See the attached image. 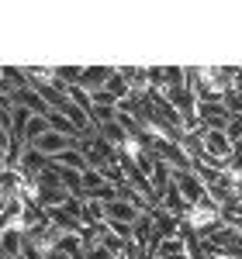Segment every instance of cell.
Instances as JSON below:
<instances>
[{"label":"cell","mask_w":242,"mask_h":259,"mask_svg":"<svg viewBox=\"0 0 242 259\" xmlns=\"http://www.w3.org/2000/svg\"><path fill=\"white\" fill-rule=\"evenodd\" d=\"M173 187L180 190V197L194 207V204H201L208 197V190H204V180L194 173V169H173Z\"/></svg>","instance_id":"1"},{"label":"cell","mask_w":242,"mask_h":259,"mask_svg":"<svg viewBox=\"0 0 242 259\" xmlns=\"http://www.w3.org/2000/svg\"><path fill=\"white\" fill-rule=\"evenodd\" d=\"M201 142H204V156H211V159H218L228 169V162H232V142L225 132H201Z\"/></svg>","instance_id":"2"},{"label":"cell","mask_w":242,"mask_h":259,"mask_svg":"<svg viewBox=\"0 0 242 259\" xmlns=\"http://www.w3.org/2000/svg\"><path fill=\"white\" fill-rule=\"evenodd\" d=\"M114 69L118 66H83V73H80V90H87V94H97V90H104L107 87V80L114 76Z\"/></svg>","instance_id":"3"},{"label":"cell","mask_w":242,"mask_h":259,"mask_svg":"<svg viewBox=\"0 0 242 259\" xmlns=\"http://www.w3.org/2000/svg\"><path fill=\"white\" fill-rule=\"evenodd\" d=\"M73 145H80V142L69 139V135H59V132H52V128H49V132H45V135H42L31 149H38L45 159H52V156H59L62 149H73Z\"/></svg>","instance_id":"4"},{"label":"cell","mask_w":242,"mask_h":259,"mask_svg":"<svg viewBox=\"0 0 242 259\" xmlns=\"http://www.w3.org/2000/svg\"><path fill=\"white\" fill-rule=\"evenodd\" d=\"M139 218H142V211H139V207H132L128 200L114 197L111 204H104V221H118V225H128V228H132Z\"/></svg>","instance_id":"5"},{"label":"cell","mask_w":242,"mask_h":259,"mask_svg":"<svg viewBox=\"0 0 242 259\" xmlns=\"http://www.w3.org/2000/svg\"><path fill=\"white\" fill-rule=\"evenodd\" d=\"M24 232L21 228H14V225H7L4 232H0V256L7 259H21V249H24Z\"/></svg>","instance_id":"6"},{"label":"cell","mask_w":242,"mask_h":259,"mask_svg":"<svg viewBox=\"0 0 242 259\" xmlns=\"http://www.w3.org/2000/svg\"><path fill=\"white\" fill-rule=\"evenodd\" d=\"M49 162H56L59 169H76V173H87V169H90V162H87V156H83L80 145H73V149H62L59 156H52Z\"/></svg>","instance_id":"7"},{"label":"cell","mask_w":242,"mask_h":259,"mask_svg":"<svg viewBox=\"0 0 242 259\" xmlns=\"http://www.w3.org/2000/svg\"><path fill=\"white\" fill-rule=\"evenodd\" d=\"M97 135H101V139L107 142L111 149H121L125 142L132 139V135H128V132H125V128L118 124V121H107V124H97Z\"/></svg>","instance_id":"8"},{"label":"cell","mask_w":242,"mask_h":259,"mask_svg":"<svg viewBox=\"0 0 242 259\" xmlns=\"http://www.w3.org/2000/svg\"><path fill=\"white\" fill-rule=\"evenodd\" d=\"M80 221L83 225H104V204L101 200H80Z\"/></svg>","instance_id":"9"},{"label":"cell","mask_w":242,"mask_h":259,"mask_svg":"<svg viewBox=\"0 0 242 259\" xmlns=\"http://www.w3.org/2000/svg\"><path fill=\"white\" fill-rule=\"evenodd\" d=\"M104 90H107V94H111V97L118 100H128L132 97V87H128V80H125V76H121V69H114V76H111V80H107V87H104Z\"/></svg>","instance_id":"10"},{"label":"cell","mask_w":242,"mask_h":259,"mask_svg":"<svg viewBox=\"0 0 242 259\" xmlns=\"http://www.w3.org/2000/svg\"><path fill=\"white\" fill-rule=\"evenodd\" d=\"M45 118H49V128H52V132H59V135H69V139H76V142H80V132H76V128H73L69 121L62 118L59 111H49Z\"/></svg>","instance_id":"11"},{"label":"cell","mask_w":242,"mask_h":259,"mask_svg":"<svg viewBox=\"0 0 242 259\" xmlns=\"http://www.w3.org/2000/svg\"><path fill=\"white\" fill-rule=\"evenodd\" d=\"M87 259H121V256L114 252V249H107L104 242H97V245H90V249H87Z\"/></svg>","instance_id":"12"},{"label":"cell","mask_w":242,"mask_h":259,"mask_svg":"<svg viewBox=\"0 0 242 259\" xmlns=\"http://www.w3.org/2000/svg\"><path fill=\"white\" fill-rule=\"evenodd\" d=\"M232 90H239V94H242V66H235V83H232Z\"/></svg>","instance_id":"13"},{"label":"cell","mask_w":242,"mask_h":259,"mask_svg":"<svg viewBox=\"0 0 242 259\" xmlns=\"http://www.w3.org/2000/svg\"><path fill=\"white\" fill-rule=\"evenodd\" d=\"M0 259H7V256H0Z\"/></svg>","instance_id":"14"}]
</instances>
